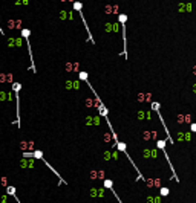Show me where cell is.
Returning a JSON list of instances; mask_svg holds the SVG:
<instances>
[{
  "label": "cell",
  "instance_id": "obj_1",
  "mask_svg": "<svg viewBox=\"0 0 196 203\" xmlns=\"http://www.w3.org/2000/svg\"><path fill=\"white\" fill-rule=\"evenodd\" d=\"M121 23V29H123V44H124V57H127V37H126V20H127V15L126 14H120L118 15Z\"/></svg>",
  "mask_w": 196,
  "mask_h": 203
},
{
  "label": "cell",
  "instance_id": "obj_2",
  "mask_svg": "<svg viewBox=\"0 0 196 203\" xmlns=\"http://www.w3.org/2000/svg\"><path fill=\"white\" fill-rule=\"evenodd\" d=\"M22 35H23V38L26 40V43H28V52H29V57H31V69H32V72L35 73L37 70H35V66H34V60H32V51H31V43H29V29H23V31H22Z\"/></svg>",
  "mask_w": 196,
  "mask_h": 203
},
{
  "label": "cell",
  "instance_id": "obj_3",
  "mask_svg": "<svg viewBox=\"0 0 196 203\" xmlns=\"http://www.w3.org/2000/svg\"><path fill=\"white\" fill-rule=\"evenodd\" d=\"M32 156H34V157H37V159H41V160H43V162H45V165H47V168H49L51 171H54V173H55V176H57L58 179H60V182H61V183H64V180H63V177H61V176H60V174H58V173L55 171V168H52V165H49V164H47V162H46V160H45V157H43V154H41V151H38V150H35V151L32 153Z\"/></svg>",
  "mask_w": 196,
  "mask_h": 203
},
{
  "label": "cell",
  "instance_id": "obj_4",
  "mask_svg": "<svg viewBox=\"0 0 196 203\" xmlns=\"http://www.w3.org/2000/svg\"><path fill=\"white\" fill-rule=\"evenodd\" d=\"M81 8H83V5H81V3H78V2H74V9L80 11V15H81ZM81 19H83V15H81ZM83 23H84V26H86V31H87V34H89V40H92V43H93V38H92L91 31H89V26H87V23H86V20H84V19H83Z\"/></svg>",
  "mask_w": 196,
  "mask_h": 203
},
{
  "label": "cell",
  "instance_id": "obj_5",
  "mask_svg": "<svg viewBox=\"0 0 196 203\" xmlns=\"http://www.w3.org/2000/svg\"><path fill=\"white\" fill-rule=\"evenodd\" d=\"M152 107H153V110H155V112L158 113V116H159V119H161V122L164 124V119H163V116L159 115V104H158V103H153V104H152ZM164 127H165V124H164ZM165 133H167V141H169V142H173V141H172V136L169 134V130H167V128H165Z\"/></svg>",
  "mask_w": 196,
  "mask_h": 203
},
{
  "label": "cell",
  "instance_id": "obj_6",
  "mask_svg": "<svg viewBox=\"0 0 196 203\" xmlns=\"http://www.w3.org/2000/svg\"><path fill=\"white\" fill-rule=\"evenodd\" d=\"M6 191H8V193H9L11 195H13V197H14V199H15L17 202H19V203H20V200H19V197H17V195H15V189H14L13 186H8V189H6Z\"/></svg>",
  "mask_w": 196,
  "mask_h": 203
},
{
  "label": "cell",
  "instance_id": "obj_7",
  "mask_svg": "<svg viewBox=\"0 0 196 203\" xmlns=\"http://www.w3.org/2000/svg\"><path fill=\"white\" fill-rule=\"evenodd\" d=\"M167 194H169V189L167 188H163L161 189V195H167Z\"/></svg>",
  "mask_w": 196,
  "mask_h": 203
},
{
  "label": "cell",
  "instance_id": "obj_8",
  "mask_svg": "<svg viewBox=\"0 0 196 203\" xmlns=\"http://www.w3.org/2000/svg\"><path fill=\"white\" fill-rule=\"evenodd\" d=\"M190 130H192V131H195V133H196V122L190 124Z\"/></svg>",
  "mask_w": 196,
  "mask_h": 203
}]
</instances>
